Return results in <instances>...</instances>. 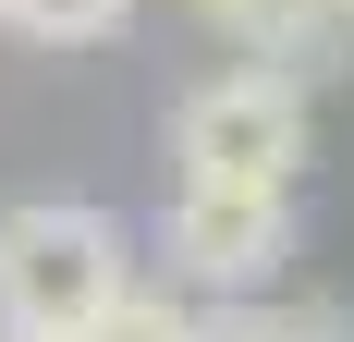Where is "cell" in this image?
I'll use <instances>...</instances> for the list:
<instances>
[{
  "label": "cell",
  "mask_w": 354,
  "mask_h": 342,
  "mask_svg": "<svg viewBox=\"0 0 354 342\" xmlns=\"http://www.w3.org/2000/svg\"><path fill=\"white\" fill-rule=\"evenodd\" d=\"M135 281V233L98 196H25L0 208V330H98V306Z\"/></svg>",
  "instance_id": "1"
},
{
  "label": "cell",
  "mask_w": 354,
  "mask_h": 342,
  "mask_svg": "<svg viewBox=\"0 0 354 342\" xmlns=\"http://www.w3.org/2000/svg\"><path fill=\"white\" fill-rule=\"evenodd\" d=\"M306 147H318V110H306V73L281 62H220L171 98L183 183H306Z\"/></svg>",
  "instance_id": "2"
},
{
  "label": "cell",
  "mask_w": 354,
  "mask_h": 342,
  "mask_svg": "<svg viewBox=\"0 0 354 342\" xmlns=\"http://www.w3.org/2000/svg\"><path fill=\"white\" fill-rule=\"evenodd\" d=\"M0 25L37 37V49H110L135 25V0H0Z\"/></svg>",
  "instance_id": "6"
},
{
  "label": "cell",
  "mask_w": 354,
  "mask_h": 342,
  "mask_svg": "<svg viewBox=\"0 0 354 342\" xmlns=\"http://www.w3.org/2000/svg\"><path fill=\"white\" fill-rule=\"evenodd\" d=\"M73 342H196V294H171V281H122L98 306V330H73Z\"/></svg>",
  "instance_id": "7"
},
{
  "label": "cell",
  "mask_w": 354,
  "mask_h": 342,
  "mask_svg": "<svg viewBox=\"0 0 354 342\" xmlns=\"http://www.w3.org/2000/svg\"><path fill=\"white\" fill-rule=\"evenodd\" d=\"M293 244H306V208L293 183H183L159 208V281L196 294V306H232V294H281Z\"/></svg>",
  "instance_id": "3"
},
{
  "label": "cell",
  "mask_w": 354,
  "mask_h": 342,
  "mask_svg": "<svg viewBox=\"0 0 354 342\" xmlns=\"http://www.w3.org/2000/svg\"><path fill=\"white\" fill-rule=\"evenodd\" d=\"M196 25H208L232 62H281V73H306V86L342 62V37H354L330 0H196Z\"/></svg>",
  "instance_id": "4"
},
{
  "label": "cell",
  "mask_w": 354,
  "mask_h": 342,
  "mask_svg": "<svg viewBox=\"0 0 354 342\" xmlns=\"http://www.w3.org/2000/svg\"><path fill=\"white\" fill-rule=\"evenodd\" d=\"M330 12H342V25H354V0H330Z\"/></svg>",
  "instance_id": "9"
},
{
  "label": "cell",
  "mask_w": 354,
  "mask_h": 342,
  "mask_svg": "<svg viewBox=\"0 0 354 342\" xmlns=\"http://www.w3.org/2000/svg\"><path fill=\"white\" fill-rule=\"evenodd\" d=\"M0 342H62V330H0Z\"/></svg>",
  "instance_id": "8"
},
{
  "label": "cell",
  "mask_w": 354,
  "mask_h": 342,
  "mask_svg": "<svg viewBox=\"0 0 354 342\" xmlns=\"http://www.w3.org/2000/svg\"><path fill=\"white\" fill-rule=\"evenodd\" d=\"M196 342H354V318L306 294H232V306H196Z\"/></svg>",
  "instance_id": "5"
}]
</instances>
